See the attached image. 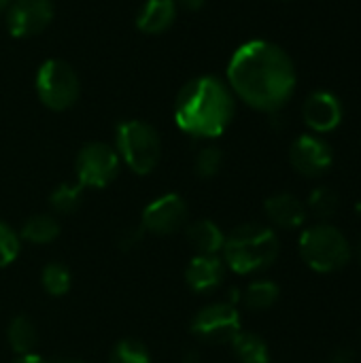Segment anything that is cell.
<instances>
[{"label": "cell", "mask_w": 361, "mask_h": 363, "mask_svg": "<svg viewBox=\"0 0 361 363\" xmlns=\"http://www.w3.org/2000/svg\"><path fill=\"white\" fill-rule=\"evenodd\" d=\"M223 166V151L215 145H206L198 151L194 160V170L200 179H213Z\"/></svg>", "instance_id": "d4e9b609"}, {"label": "cell", "mask_w": 361, "mask_h": 363, "mask_svg": "<svg viewBox=\"0 0 361 363\" xmlns=\"http://www.w3.org/2000/svg\"><path fill=\"white\" fill-rule=\"evenodd\" d=\"M221 253L226 268L247 277L268 270L277 262L281 245L272 228L262 223H243L226 236Z\"/></svg>", "instance_id": "3957f363"}, {"label": "cell", "mask_w": 361, "mask_h": 363, "mask_svg": "<svg viewBox=\"0 0 361 363\" xmlns=\"http://www.w3.org/2000/svg\"><path fill=\"white\" fill-rule=\"evenodd\" d=\"M21 251V238L19 234L0 219V268L11 266Z\"/></svg>", "instance_id": "484cf974"}, {"label": "cell", "mask_w": 361, "mask_h": 363, "mask_svg": "<svg viewBox=\"0 0 361 363\" xmlns=\"http://www.w3.org/2000/svg\"><path fill=\"white\" fill-rule=\"evenodd\" d=\"M298 251L302 262L321 274L338 272L351 262V245L347 236L332 223H315L300 234Z\"/></svg>", "instance_id": "277c9868"}, {"label": "cell", "mask_w": 361, "mask_h": 363, "mask_svg": "<svg viewBox=\"0 0 361 363\" xmlns=\"http://www.w3.org/2000/svg\"><path fill=\"white\" fill-rule=\"evenodd\" d=\"M234 357L240 363H270L268 342L255 332H238L236 338L230 342Z\"/></svg>", "instance_id": "ffe728a7"}, {"label": "cell", "mask_w": 361, "mask_h": 363, "mask_svg": "<svg viewBox=\"0 0 361 363\" xmlns=\"http://www.w3.org/2000/svg\"><path fill=\"white\" fill-rule=\"evenodd\" d=\"M174 2H177V6H181V9L196 13V11H200V9L204 6L206 0H174Z\"/></svg>", "instance_id": "f1b7e54d"}, {"label": "cell", "mask_w": 361, "mask_h": 363, "mask_svg": "<svg viewBox=\"0 0 361 363\" xmlns=\"http://www.w3.org/2000/svg\"><path fill=\"white\" fill-rule=\"evenodd\" d=\"M36 94L38 100L51 111H68L77 104L81 94V81L77 70L57 57L43 62L36 72Z\"/></svg>", "instance_id": "8992f818"}, {"label": "cell", "mask_w": 361, "mask_h": 363, "mask_svg": "<svg viewBox=\"0 0 361 363\" xmlns=\"http://www.w3.org/2000/svg\"><path fill=\"white\" fill-rule=\"evenodd\" d=\"M11 363H51L47 362L45 357H40L38 353H30V355H17Z\"/></svg>", "instance_id": "f546056e"}, {"label": "cell", "mask_w": 361, "mask_h": 363, "mask_svg": "<svg viewBox=\"0 0 361 363\" xmlns=\"http://www.w3.org/2000/svg\"><path fill=\"white\" fill-rule=\"evenodd\" d=\"M53 15L51 0H13L6 6V28L15 38H30L45 32Z\"/></svg>", "instance_id": "8fae6325"}, {"label": "cell", "mask_w": 361, "mask_h": 363, "mask_svg": "<svg viewBox=\"0 0 361 363\" xmlns=\"http://www.w3.org/2000/svg\"><path fill=\"white\" fill-rule=\"evenodd\" d=\"M357 213H360V215H361V202H360V204H357Z\"/></svg>", "instance_id": "e575fe53"}, {"label": "cell", "mask_w": 361, "mask_h": 363, "mask_svg": "<svg viewBox=\"0 0 361 363\" xmlns=\"http://www.w3.org/2000/svg\"><path fill=\"white\" fill-rule=\"evenodd\" d=\"M281 298V287L274 281L262 279V281H253L249 283L240 294H238V304H243L249 311L262 313L272 308Z\"/></svg>", "instance_id": "e0dca14e"}, {"label": "cell", "mask_w": 361, "mask_h": 363, "mask_svg": "<svg viewBox=\"0 0 361 363\" xmlns=\"http://www.w3.org/2000/svg\"><path fill=\"white\" fill-rule=\"evenodd\" d=\"M57 363H83V362H70V359H66V362H57Z\"/></svg>", "instance_id": "836d02e7"}, {"label": "cell", "mask_w": 361, "mask_h": 363, "mask_svg": "<svg viewBox=\"0 0 361 363\" xmlns=\"http://www.w3.org/2000/svg\"><path fill=\"white\" fill-rule=\"evenodd\" d=\"M115 151L119 160L138 177L151 174L162 157V138L157 130L140 119L121 121L115 130Z\"/></svg>", "instance_id": "5b68a950"}, {"label": "cell", "mask_w": 361, "mask_h": 363, "mask_svg": "<svg viewBox=\"0 0 361 363\" xmlns=\"http://www.w3.org/2000/svg\"><path fill=\"white\" fill-rule=\"evenodd\" d=\"M240 330L243 321L238 306L228 300L202 306L189 323L191 336L204 345H230Z\"/></svg>", "instance_id": "52a82bcc"}, {"label": "cell", "mask_w": 361, "mask_h": 363, "mask_svg": "<svg viewBox=\"0 0 361 363\" xmlns=\"http://www.w3.org/2000/svg\"><path fill=\"white\" fill-rule=\"evenodd\" d=\"M228 85L251 108L279 113L296 91L298 72L281 45L255 38L243 43L230 57Z\"/></svg>", "instance_id": "6da1fadb"}, {"label": "cell", "mask_w": 361, "mask_h": 363, "mask_svg": "<svg viewBox=\"0 0 361 363\" xmlns=\"http://www.w3.org/2000/svg\"><path fill=\"white\" fill-rule=\"evenodd\" d=\"M40 285L43 289L51 296V298H62L70 291L72 287V274L70 270L60 264V262H51L43 268L40 272Z\"/></svg>", "instance_id": "7402d4cb"}, {"label": "cell", "mask_w": 361, "mask_h": 363, "mask_svg": "<svg viewBox=\"0 0 361 363\" xmlns=\"http://www.w3.org/2000/svg\"><path fill=\"white\" fill-rule=\"evenodd\" d=\"M360 336H361V334H360Z\"/></svg>", "instance_id": "d590c367"}, {"label": "cell", "mask_w": 361, "mask_h": 363, "mask_svg": "<svg viewBox=\"0 0 361 363\" xmlns=\"http://www.w3.org/2000/svg\"><path fill=\"white\" fill-rule=\"evenodd\" d=\"M357 255H360V264H361V238H360V245H357Z\"/></svg>", "instance_id": "d6a6232c"}, {"label": "cell", "mask_w": 361, "mask_h": 363, "mask_svg": "<svg viewBox=\"0 0 361 363\" xmlns=\"http://www.w3.org/2000/svg\"><path fill=\"white\" fill-rule=\"evenodd\" d=\"M332 162H334V151L330 143L321 138L319 134H302L289 147L291 168L306 179L326 174Z\"/></svg>", "instance_id": "30bf717a"}, {"label": "cell", "mask_w": 361, "mask_h": 363, "mask_svg": "<svg viewBox=\"0 0 361 363\" xmlns=\"http://www.w3.org/2000/svg\"><path fill=\"white\" fill-rule=\"evenodd\" d=\"M187 202L179 194H164L145 206L140 225L147 234L170 236L187 225Z\"/></svg>", "instance_id": "9c48e42d"}, {"label": "cell", "mask_w": 361, "mask_h": 363, "mask_svg": "<svg viewBox=\"0 0 361 363\" xmlns=\"http://www.w3.org/2000/svg\"><path fill=\"white\" fill-rule=\"evenodd\" d=\"M145 236H147V232L143 225H130V228L121 230V234L117 238V247L121 251H134L143 245Z\"/></svg>", "instance_id": "4316f807"}, {"label": "cell", "mask_w": 361, "mask_h": 363, "mask_svg": "<svg viewBox=\"0 0 361 363\" xmlns=\"http://www.w3.org/2000/svg\"><path fill=\"white\" fill-rule=\"evenodd\" d=\"M13 0H0V11H6V6L11 4Z\"/></svg>", "instance_id": "1f68e13d"}, {"label": "cell", "mask_w": 361, "mask_h": 363, "mask_svg": "<svg viewBox=\"0 0 361 363\" xmlns=\"http://www.w3.org/2000/svg\"><path fill=\"white\" fill-rule=\"evenodd\" d=\"M338 211V194L330 187H317L311 191L306 202V213H311L321 223H328Z\"/></svg>", "instance_id": "603a6c76"}, {"label": "cell", "mask_w": 361, "mask_h": 363, "mask_svg": "<svg viewBox=\"0 0 361 363\" xmlns=\"http://www.w3.org/2000/svg\"><path fill=\"white\" fill-rule=\"evenodd\" d=\"M236 96L228 81L202 74L187 81L174 100V121L179 130L194 138H217L232 123Z\"/></svg>", "instance_id": "7a4b0ae2"}, {"label": "cell", "mask_w": 361, "mask_h": 363, "mask_svg": "<svg viewBox=\"0 0 361 363\" xmlns=\"http://www.w3.org/2000/svg\"><path fill=\"white\" fill-rule=\"evenodd\" d=\"M226 264L219 255H196L185 268V283L196 294H211L223 285Z\"/></svg>", "instance_id": "4fadbf2b"}, {"label": "cell", "mask_w": 361, "mask_h": 363, "mask_svg": "<svg viewBox=\"0 0 361 363\" xmlns=\"http://www.w3.org/2000/svg\"><path fill=\"white\" fill-rule=\"evenodd\" d=\"M343 115H345V111H343L338 96H334L332 91H326V89L309 94L302 104L304 123L309 125V130L313 134L334 132L340 125Z\"/></svg>", "instance_id": "7c38bea8"}, {"label": "cell", "mask_w": 361, "mask_h": 363, "mask_svg": "<svg viewBox=\"0 0 361 363\" xmlns=\"http://www.w3.org/2000/svg\"><path fill=\"white\" fill-rule=\"evenodd\" d=\"M60 232H62L60 221L53 215L38 213L23 221V225L19 230V238L30 245H49V242L57 240Z\"/></svg>", "instance_id": "d6986e66"}, {"label": "cell", "mask_w": 361, "mask_h": 363, "mask_svg": "<svg viewBox=\"0 0 361 363\" xmlns=\"http://www.w3.org/2000/svg\"><path fill=\"white\" fill-rule=\"evenodd\" d=\"M121 160L115 147L94 140L79 149L74 160L77 183L89 189H104L119 177Z\"/></svg>", "instance_id": "ba28073f"}, {"label": "cell", "mask_w": 361, "mask_h": 363, "mask_svg": "<svg viewBox=\"0 0 361 363\" xmlns=\"http://www.w3.org/2000/svg\"><path fill=\"white\" fill-rule=\"evenodd\" d=\"M109 363H151V353L140 340L123 338L111 349Z\"/></svg>", "instance_id": "cb8c5ba5"}, {"label": "cell", "mask_w": 361, "mask_h": 363, "mask_svg": "<svg viewBox=\"0 0 361 363\" xmlns=\"http://www.w3.org/2000/svg\"><path fill=\"white\" fill-rule=\"evenodd\" d=\"M183 363H200V355H198V351H189V353H185Z\"/></svg>", "instance_id": "4dcf8cb0"}, {"label": "cell", "mask_w": 361, "mask_h": 363, "mask_svg": "<svg viewBox=\"0 0 361 363\" xmlns=\"http://www.w3.org/2000/svg\"><path fill=\"white\" fill-rule=\"evenodd\" d=\"M268 221L281 230H298L306 221V204L294 194H274L264 202Z\"/></svg>", "instance_id": "5bb4252c"}, {"label": "cell", "mask_w": 361, "mask_h": 363, "mask_svg": "<svg viewBox=\"0 0 361 363\" xmlns=\"http://www.w3.org/2000/svg\"><path fill=\"white\" fill-rule=\"evenodd\" d=\"M185 236L196 255H219L226 245L223 230L211 219H198L185 225Z\"/></svg>", "instance_id": "2e32d148"}, {"label": "cell", "mask_w": 361, "mask_h": 363, "mask_svg": "<svg viewBox=\"0 0 361 363\" xmlns=\"http://www.w3.org/2000/svg\"><path fill=\"white\" fill-rule=\"evenodd\" d=\"M177 2L174 0H147L136 17V26L145 34H162L177 19Z\"/></svg>", "instance_id": "9a60e30c"}, {"label": "cell", "mask_w": 361, "mask_h": 363, "mask_svg": "<svg viewBox=\"0 0 361 363\" xmlns=\"http://www.w3.org/2000/svg\"><path fill=\"white\" fill-rule=\"evenodd\" d=\"M83 191L85 187L79 183H60L49 196V206L57 215H72L83 204Z\"/></svg>", "instance_id": "44dd1931"}, {"label": "cell", "mask_w": 361, "mask_h": 363, "mask_svg": "<svg viewBox=\"0 0 361 363\" xmlns=\"http://www.w3.org/2000/svg\"><path fill=\"white\" fill-rule=\"evenodd\" d=\"M330 363H355V351L349 347H338L330 353Z\"/></svg>", "instance_id": "83f0119b"}, {"label": "cell", "mask_w": 361, "mask_h": 363, "mask_svg": "<svg viewBox=\"0 0 361 363\" xmlns=\"http://www.w3.org/2000/svg\"><path fill=\"white\" fill-rule=\"evenodd\" d=\"M6 342L15 355H30L38 345V332L30 317L15 315L6 325Z\"/></svg>", "instance_id": "ac0fdd59"}]
</instances>
